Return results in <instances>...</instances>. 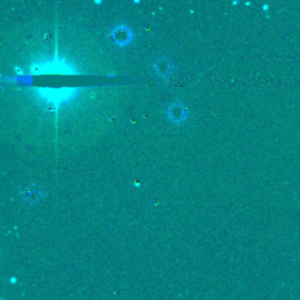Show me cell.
Here are the masks:
<instances>
[{"instance_id":"cell-3","label":"cell","mask_w":300,"mask_h":300,"mask_svg":"<svg viewBox=\"0 0 300 300\" xmlns=\"http://www.w3.org/2000/svg\"><path fill=\"white\" fill-rule=\"evenodd\" d=\"M155 68H156L157 73L161 74L162 76H166L172 73L173 66L170 64V61L166 60V59H162V60H158L156 66H155Z\"/></svg>"},{"instance_id":"cell-4","label":"cell","mask_w":300,"mask_h":300,"mask_svg":"<svg viewBox=\"0 0 300 300\" xmlns=\"http://www.w3.org/2000/svg\"><path fill=\"white\" fill-rule=\"evenodd\" d=\"M17 281H18V280H17V278H16V277H12V278H11V279H10V283H11V284H17Z\"/></svg>"},{"instance_id":"cell-2","label":"cell","mask_w":300,"mask_h":300,"mask_svg":"<svg viewBox=\"0 0 300 300\" xmlns=\"http://www.w3.org/2000/svg\"><path fill=\"white\" fill-rule=\"evenodd\" d=\"M168 116L175 123H180V122H182L187 118L188 110L181 103H173L168 108Z\"/></svg>"},{"instance_id":"cell-1","label":"cell","mask_w":300,"mask_h":300,"mask_svg":"<svg viewBox=\"0 0 300 300\" xmlns=\"http://www.w3.org/2000/svg\"><path fill=\"white\" fill-rule=\"evenodd\" d=\"M112 38L117 45L124 46L128 45L133 40V32L125 26L121 25L118 27H115L112 31Z\"/></svg>"}]
</instances>
